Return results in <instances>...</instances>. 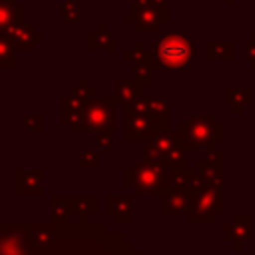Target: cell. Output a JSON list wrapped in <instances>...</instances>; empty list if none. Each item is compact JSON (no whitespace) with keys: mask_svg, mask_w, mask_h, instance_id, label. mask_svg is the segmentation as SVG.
<instances>
[{"mask_svg":"<svg viewBox=\"0 0 255 255\" xmlns=\"http://www.w3.org/2000/svg\"><path fill=\"white\" fill-rule=\"evenodd\" d=\"M155 56L161 66L185 68L193 58V44L183 34H167L157 42Z\"/></svg>","mask_w":255,"mask_h":255,"instance_id":"obj_1","label":"cell"},{"mask_svg":"<svg viewBox=\"0 0 255 255\" xmlns=\"http://www.w3.org/2000/svg\"><path fill=\"white\" fill-rule=\"evenodd\" d=\"M16 22H24V8L16 0H0V32L6 34Z\"/></svg>","mask_w":255,"mask_h":255,"instance_id":"obj_2","label":"cell"},{"mask_svg":"<svg viewBox=\"0 0 255 255\" xmlns=\"http://www.w3.org/2000/svg\"><path fill=\"white\" fill-rule=\"evenodd\" d=\"M6 38H10L12 44H16L18 48H26L30 50L32 48V26L30 24H24V22H16L8 32H6Z\"/></svg>","mask_w":255,"mask_h":255,"instance_id":"obj_3","label":"cell"},{"mask_svg":"<svg viewBox=\"0 0 255 255\" xmlns=\"http://www.w3.org/2000/svg\"><path fill=\"white\" fill-rule=\"evenodd\" d=\"M207 58H217V60H229L233 58V44H227V42H209L207 44Z\"/></svg>","mask_w":255,"mask_h":255,"instance_id":"obj_4","label":"cell"},{"mask_svg":"<svg viewBox=\"0 0 255 255\" xmlns=\"http://www.w3.org/2000/svg\"><path fill=\"white\" fill-rule=\"evenodd\" d=\"M62 16L68 24H76L80 18V2L78 0H62Z\"/></svg>","mask_w":255,"mask_h":255,"instance_id":"obj_5","label":"cell"},{"mask_svg":"<svg viewBox=\"0 0 255 255\" xmlns=\"http://www.w3.org/2000/svg\"><path fill=\"white\" fill-rule=\"evenodd\" d=\"M12 66L14 64V58H12V48H10V44L4 40V38H0V66Z\"/></svg>","mask_w":255,"mask_h":255,"instance_id":"obj_6","label":"cell"},{"mask_svg":"<svg viewBox=\"0 0 255 255\" xmlns=\"http://www.w3.org/2000/svg\"><path fill=\"white\" fill-rule=\"evenodd\" d=\"M245 54H247V58H255V34H253V42L245 48ZM253 66H255V62H253Z\"/></svg>","mask_w":255,"mask_h":255,"instance_id":"obj_7","label":"cell"},{"mask_svg":"<svg viewBox=\"0 0 255 255\" xmlns=\"http://www.w3.org/2000/svg\"><path fill=\"white\" fill-rule=\"evenodd\" d=\"M225 2H227V4H231V2H233V0H225Z\"/></svg>","mask_w":255,"mask_h":255,"instance_id":"obj_8","label":"cell"}]
</instances>
